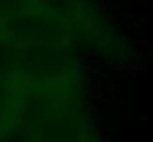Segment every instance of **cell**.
<instances>
[{
  "mask_svg": "<svg viewBox=\"0 0 153 142\" xmlns=\"http://www.w3.org/2000/svg\"><path fill=\"white\" fill-rule=\"evenodd\" d=\"M0 142H107L80 58L29 56L0 67Z\"/></svg>",
  "mask_w": 153,
  "mask_h": 142,
  "instance_id": "1",
  "label": "cell"
},
{
  "mask_svg": "<svg viewBox=\"0 0 153 142\" xmlns=\"http://www.w3.org/2000/svg\"><path fill=\"white\" fill-rule=\"evenodd\" d=\"M0 51L29 58L89 49L84 36L45 0H0Z\"/></svg>",
  "mask_w": 153,
  "mask_h": 142,
  "instance_id": "2",
  "label": "cell"
}]
</instances>
